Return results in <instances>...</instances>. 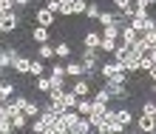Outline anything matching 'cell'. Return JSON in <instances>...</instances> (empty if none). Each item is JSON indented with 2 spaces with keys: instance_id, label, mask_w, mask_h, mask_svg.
<instances>
[{
  "instance_id": "cell-18",
  "label": "cell",
  "mask_w": 156,
  "mask_h": 134,
  "mask_svg": "<svg viewBox=\"0 0 156 134\" xmlns=\"http://www.w3.org/2000/svg\"><path fill=\"white\" fill-rule=\"evenodd\" d=\"M37 57L40 60H54V43H40L37 46Z\"/></svg>"
},
{
  "instance_id": "cell-31",
  "label": "cell",
  "mask_w": 156,
  "mask_h": 134,
  "mask_svg": "<svg viewBox=\"0 0 156 134\" xmlns=\"http://www.w3.org/2000/svg\"><path fill=\"white\" fill-rule=\"evenodd\" d=\"M0 69H12V54H9L6 49L0 51Z\"/></svg>"
},
{
  "instance_id": "cell-9",
  "label": "cell",
  "mask_w": 156,
  "mask_h": 134,
  "mask_svg": "<svg viewBox=\"0 0 156 134\" xmlns=\"http://www.w3.org/2000/svg\"><path fill=\"white\" fill-rule=\"evenodd\" d=\"M48 77L51 80H66L68 74H66V63H57V57H54V63L48 66Z\"/></svg>"
},
{
  "instance_id": "cell-7",
  "label": "cell",
  "mask_w": 156,
  "mask_h": 134,
  "mask_svg": "<svg viewBox=\"0 0 156 134\" xmlns=\"http://www.w3.org/2000/svg\"><path fill=\"white\" fill-rule=\"evenodd\" d=\"M29 74H31V77H40V74H48V66H45V60H40V57H31V66H29Z\"/></svg>"
},
{
  "instance_id": "cell-26",
  "label": "cell",
  "mask_w": 156,
  "mask_h": 134,
  "mask_svg": "<svg viewBox=\"0 0 156 134\" xmlns=\"http://www.w3.org/2000/svg\"><path fill=\"white\" fill-rule=\"evenodd\" d=\"M57 14H60V17H71V14H74V6H71V0H60Z\"/></svg>"
},
{
  "instance_id": "cell-24",
  "label": "cell",
  "mask_w": 156,
  "mask_h": 134,
  "mask_svg": "<svg viewBox=\"0 0 156 134\" xmlns=\"http://www.w3.org/2000/svg\"><path fill=\"white\" fill-rule=\"evenodd\" d=\"M116 43H119V40H111V37H102V43H99V51H102V54H114Z\"/></svg>"
},
{
  "instance_id": "cell-19",
  "label": "cell",
  "mask_w": 156,
  "mask_h": 134,
  "mask_svg": "<svg viewBox=\"0 0 156 134\" xmlns=\"http://www.w3.org/2000/svg\"><path fill=\"white\" fill-rule=\"evenodd\" d=\"M88 131H94V126L88 123V117H80L74 123V128H71V134H88Z\"/></svg>"
},
{
  "instance_id": "cell-33",
  "label": "cell",
  "mask_w": 156,
  "mask_h": 134,
  "mask_svg": "<svg viewBox=\"0 0 156 134\" xmlns=\"http://www.w3.org/2000/svg\"><path fill=\"white\" fill-rule=\"evenodd\" d=\"M12 3H14V9H17V12H26V9L31 6V0H12Z\"/></svg>"
},
{
  "instance_id": "cell-36",
  "label": "cell",
  "mask_w": 156,
  "mask_h": 134,
  "mask_svg": "<svg viewBox=\"0 0 156 134\" xmlns=\"http://www.w3.org/2000/svg\"><path fill=\"white\" fill-rule=\"evenodd\" d=\"M153 32H156V17H153Z\"/></svg>"
},
{
  "instance_id": "cell-37",
  "label": "cell",
  "mask_w": 156,
  "mask_h": 134,
  "mask_svg": "<svg viewBox=\"0 0 156 134\" xmlns=\"http://www.w3.org/2000/svg\"><path fill=\"white\" fill-rule=\"evenodd\" d=\"M45 3H48V0H45Z\"/></svg>"
},
{
  "instance_id": "cell-13",
  "label": "cell",
  "mask_w": 156,
  "mask_h": 134,
  "mask_svg": "<svg viewBox=\"0 0 156 134\" xmlns=\"http://www.w3.org/2000/svg\"><path fill=\"white\" fill-rule=\"evenodd\" d=\"M114 9H116V12H122L128 20H131V14H133V0H114Z\"/></svg>"
},
{
  "instance_id": "cell-34",
  "label": "cell",
  "mask_w": 156,
  "mask_h": 134,
  "mask_svg": "<svg viewBox=\"0 0 156 134\" xmlns=\"http://www.w3.org/2000/svg\"><path fill=\"white\" fill-rule=\"evenodd\" d=\"M3 34H6V29H3V23H0V37H3Z\"/></svg>"
},
{
  "instance_id": "cell-4",
  "label": "cell",
  "mask_w": 156,
  "mask_h": 134,
  "mask_svg": "<svg viewBox=\"0 0 156 134\" xmlns=\"http://www.w3.org/2000/svg\"><path fill=\"white\" fill-rule=\"evenodd\" d=\"M34 23H37V26H45V29H51V26L54 23H57V14H54V12H48V9H37V12H34Z\"/></svg>"
},
{
  "instance_id": "cell-5",
  "label": "cell",
  "mask_w": 156,
  "mask_h": 134,
  "mask_svg": "<svg viewBox=\"0 0 156 134\" xmlns=\"http://www.w3.org/2000/svg\"><path fill=\"white\" fill-rule=\"evenodd\" d=\"M139 40V32H133L131 26H119V43H125V46H133V43Z\"/></svg>"
},
{
  "instance_id": "cell-17",
  "label": "cell",
  "mask_w": 156,
  "mask_h": 134,
  "mask_svg": "<svg viewBox=\"0 0 156 134\" xmlns=\"http://www.w3.org/2000/svg\"><path fill=\"white\" fill-rule=\"evenodd\" d=\"M34 88H37V91H43V94H48V91H51V77H48V74L34 77Z\"/></svg>"
},
{
  "instance_id": "cell-27",
  "label": "cell",
  "mask_w": 156,
  "mask_h": 134,
  "mask_svg": "<svg viewBox=\"0 0 156 134\" xmlns=\"http://www.w3.org/2000/svg\"><path fill=\"white\" fill-rule=\"evenodd\" d=\"M102 37H111V40H119V26L116 23H111V26H102Z\"/></svg>"
},
{
  "instance_id": "cell-10",
  "label": "cell",
  "mask_w": 156,
  "mask_h": 134,
  "mask_svg": "<svg viewBox=\"0 0 156 134\" xmlns=\"http://www.w3.org/2000/svg\"><path fill=\"white\" fill-rule=\"evenodd\" d=\"M99 43H102V34H99V32H85V34H82V46L99 49Z\"/></svg>"
},
{
  "instance_id": "cell-30",
  "label": "cell",
  "mask_w": 156,
  "mask_h": 134,
  "mask_svg": "<svg viewBox=\"0 0 156 134\" xmlns=\"http://www.w3.org/2000/svg\"><path fill=\"white\" fill-rule=\"evenodd\" d=\"M71 6H74V14H85L88 0H71Z\"/></svg>"
},
{
  "instance_id": "cell-29",
  "label": "cell",
  "mask_w": 156,
  "mask_h": 134,
  "mask_svg": "<svg viewBox=\"0 0 156 134\" xmlns=\"http://www.w3.org/2000/svg\"><path fill=\"white\" fill-rule=\"evenodd\" d=\"M142 114H151V117H153V114H156V100H145L142 103ZM156 120V117H153Z\"/></svg>"
},
{
  "instance_id": "cell-2",
  "label": "cell",
  "mask_w": 156,
  "mask_h": 134,
  "mask_svg": "<svg viewBox=\"0 0 156 134\" xmlns=\"http://www.w3.org/2000/svg\"><path fill=\"white\" fill-rule=\"evenodd\" d=\"M66 88H71L77 97H91V91H94V86H91L85 77H74V80H71V86H66Z\"/></svg>"
},
{
  "instance_id": "cell-16",
  "label": "cell",
  "mask_w": 156,
  "mask_h": 134,
  "mask_svg": "<svg viewBox=\"0 0 156 134\" xmlns=\"http://www.w3.org/2000/svg\"><path fill=\"white\" fill-rule=\"evenodd\" d=\"M31 40L37 43V46L40 43H48V29H45V26H34L31 29Z\"/></svg>"
},
{
  "instance_id": "cell-28",
  "label": "cell",
  "mask_w": 156,
  "mask_h": 134,
  "mask_svg": "<svg viewBox=\"0 0 156 134\" xmlns=\"http://www.w3.org/2000/svg\"><path fill=\"white\" fill-rule=\"evenodd\" d=\"M14 131V123L9 117H0V134H12Z\"/></svg>"
},
{
  "instance_id": "cell-20",
  "label": "cell",
  "mask_w": 156,
  "mask_h": 134,
  "mask_svg": "<svg viewBox=\"0 0 156 134\" xmlns=\"http://www.w3.org/2000/svg\"><path fill=\"white\" fill-rule=\"evenodd\" d=\"M54 57L57 60H68L71 57V46L68 43H54Z\"/></svg>"
},
{
  "instance_id": "cell-15",
  "label": "cell",
  "mask_w": 156,
  "mask_h": 134,
  "mask_svg": "<svg viewBox=\"0 0 156 134\" xmlns=\"http://www.w3.org/2000/svg\"><path fill=\"white\" fill-rule=\"evenodd\" d=\"M91 109H94V100H91V97H80V100H77V114L88 117V114H91Z\"/></svg>"
},
{
  "instance_id": "cell-12",
  "label": "cell",
  "mask_w": 156,
  "mask_h": 134,
  "mask_svg": "<svg viewBox=\"0 0 156 134\" xmlns=\"http://www.w3.org/2000/svg\"><path fill=\"white\" fill-rule=\"evenodd\" d=\"M91 100H94V103H102V106H111V94H108L105 86H99L97 91H91Z\"/></svg>"
},
{
  "instance_id": "cell-3",
  "label": "cell",
  "mask_w": 156,
  "mask_h": 134,
  "mask_svg": "<svg viewBox=\"0 0 156 134\" xmlns=\"http://www.w3.org/2000/svg\"><path fill=\"white\" fill-rule=\"evenodd\" d=\"M131 128H133V131H156V120L151 117V114H142V111H139Z\"/></svg>"
},
{
  "instance_id": "cell-32",
  "label": "cell",
  "mask_w": 156,
  "mask_h": 134,
  "mask_svg": "<svg viewBox=\"0 0 156 134\" xmlns=\"http://www.w3.org/2000/svg\"><path fill=\"white\" fill-rule=\"evenodd\" d=\"M12 103H14L17 109L23 111V109H26V103H29V97H23V94H14V97H12Z\"/></svg>"
},
{
  "instance_id": "cell-35",
  "label": "cell",
  "mask_w": 156,
  "mask_h": 134,
  "mask_svg": "<svg viewBox=\"0 0 156 134\" xmlns=\"http://www.w3.org/2000/svg\"><path fill=\"white\" fill-rule=\"evenodd\" d=\"M153 94H156V80H153Z\"/></svg>"
},
{
  "instance_id": "cell-11",
  "label": "cell",
  "mask_w": 156,
  "mask_h": 134,
  "mask_svg": "<svg viewBox=\"0 0 156 134\" xmlns=\"http://www.w3.org/2000/svg\"><path fill=\"white\" fill-rule=\"evenodd\" d=\"M29 66H31V57H17L14 60V63H12V71H14V74H29Z\"/></svg>"
},
{
  "instance_id": "cell-23",
  "label": "cell",
  "mask_w": 156,
  "mask_h": 134,
  "mask_svg": "<svg viewBox=\"0 0 156 134\" xmlns=\"http://www.w3.org/2000/svg\"><path fill=\"white\" fill-rule=\"evenodd\" d=\"M99 12H102V9H99V3H97V0H88V9H85V17H88V20H94V23H97Z\"/></svg>"
},
{
  "instance_id": "cell-25",
  "label": "cell",
  "mask_w": 156,
  "mask_h": 134,
  "mask_svg": "<svg viewBox=\"0 0 156 134\" xmlns=\"http://www.w3.org/2000/svg\"><path fill=\"white\" fill-rule=\"evenodd\" d=\"M12 123H14V131H23V128H29V117L20 111V114H14L12 117Z\"/></svg>"
},
{
  "instance_id": "cell-6",
  "label": "cell",
  "mask_w": 156,
  "mask_h": 134,
  "mask_svg": "<svg viewBox=\"0 0 156 134\" xmlns=\"http://www.w3.org/2000/svg\"><path fill=\"white\" fill-rule=\"evenodd\" d=\"M116 111H119V123H122V126H125V131H128V128L133 126V120H136V114H133L131 109H128V106H119Z\"/></svg>"
},
{
  "instance_id": "cell-8",
  "label": "cell",
  "mask_w": 156,
  "mask_h": 134,
  "mask_svg": "<svg viewBox=\"0 0 156 134\" xmlns=\"http://www.w3.org/2000/svg\"><path fill=\"white\" fill-rule=\"evenodd\" d=\"M66 74L71 80H74V77H82V74H85V66H82L80 60H68V63H66Z\"/></svg>"
},
{
  "instance_id": "cell-22",
  "label": "cell",
  "mask_w": 156,
  "mask_h": 134,
  "mask_svg": "<svg viewBox=\"0 0 156 134\" xmlns=\"http://www.w3.org/2000/svg\"><path fill=\"white\" fill-rule=\"evenodd\" d=\"M97 23H99V26H111V23H116V9H111V12H99Z\"/></svg>"
},
{
  "instance_id": "cell-1",
  "label": "cell",
  "mask_w": 156,
  "mask_h": 134,
  "mask_svg": "<svg viewBox=\"0 0 156 134\" xmlns=\"http://www.w3.org/2000/svg\"><path fill=\"white\" fill-rule=\"evenodd\" d=\"M102 86L108 88L111 100H128V97H131V88H128V83H114V80H102Z\"/></svg>"
},
{
  "instance_id": "cell-21",
  "label": "cell",
  "mask_w": 156,
  "mask_h": 134,
  "mask_svg": "<svg viewBox=\"0 0 156 134\" xmlns=\"http://www.w3.org/2000/svg\"><path fill=\"white\" fill-rule=\"evenodd\" d=\"M23 114H26L29 120L40 117V100H29V103H26V109H23Z\"/></svg>"
},
{
  "instance_id": "cell-14",
  "label": "cell",
  "mask_w": 156,
  "mask_h": 134,
  "mask_svg": "<svg viewBox=\"0 0 156 134\" xmlns=\"http://www.w3.org/2000/svg\"><path fill=\"white\" fill-rule=\"evenodd\" d=\"M14 94H17V86L9 83V80H0V97H3V100H12Z\"/></svg>"
}]
</instances>
